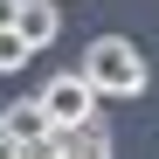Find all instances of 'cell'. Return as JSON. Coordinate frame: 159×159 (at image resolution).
Segmentation results:
<instances>
[{
  "mask_svg": "<svg viewBox=\"0 0 159 159\" xmlns=\"http://www.w3.org/2000/svg\"><path fill=\"white\" fill-rule=\"evenodd\" d=\"M76 69L97 83V97H145V83H152L139 42H125V35H97V42H83V62H76Z\"/></svg>",
  "mask_w": 159,
  "mask_h": 159,
  "instance_id": "6da1fadb",
  "label": "cell"
},
{
  "mask_svg": "<svg viewBox=\"0 0 159 159\" xmlns=\"http://www.w3.org/2000/svg\"><path fill=\"white\" fill-rule=\"evenodd\" d=\"M35 97H42V111L56 118V125H83V118H97V83H90L83 69H62V76H48Z\"/></svg>",
  "mask_w": 159,
  "mask_h": 159,
  "instance_id": "7a4b0ae2",
  "label": "cell"
},
{
  "mask_svg": "<svg viewBox=\"0 0 159 159\" xmlns=\"http://www.w3.org/2000/svg\"><path fill=\"white\" fill-rule=\"evenodd\" d=\"M14 35L28 42L35 56H42V48L62 35V7H56V0H21V21H14Z\"/></svg>",
  "mask_w": 159,
  "mask_h": 159,
  "instance_id": "3957f363",
  "label": "cell"
},
{
  "mask_svg": "<svg viewBox=\"0 0 159 159\" xmlns=\"http://www.w3.org/2000/svg\"><path fill=\"white\" fill-rule=\"evenodd\" d=\"M56 145H62V159H111V131H104V118L56 125Z\"/></svg>",
  "mask_w": 159,
  "mask_h": 159,
  "instance_id": "277c9868",
  "label": "cell"
},
{
  "mask_svg": "<svg viewBox=\"0 0 159 159\" xmlns=\"http://www.w3.org/2000/svg\"><path fill=\"white\" fill-rule=\"evenodd\" d=\"M0 125H7V139H14V145H35V139H48V131H56V118L42 111V97L7 104V111H0Z\"/></svg>",
  "mask_w": 159,
  "mask_h": 159,
  "instance_id": "5b68a950",
  "label": "cell"
},
{
  "mask_svg": "<svg viewBox=\"0 0 159 159\" xmlns=\"http://www.w3.org/2000/svg\"><path fill=\"white\" fill-rule=\"evenodd\" d=\"M28 56H35L28 42H21L14 28H0V76H14V69H28Z\"/></svg>",
  "mask_w": 159,
  "mask_h": 159,
  "instance_id": "8992f818",
  "label": "cell"
},
{
  "mask_svg": "<svg viewBox=\"0 0 159 159\" xmlns=\"http://www.w3.org/2000/svg\"><path fill=\"white\" fill-rule=\"evenodd\" d=\"M21 21V0H0V28H14Z\"/></svg>",
  "mask_w": 159,
  "mask_h": 159,
  "instance_id": "52a82bcc",
  "label": "cell"
},
{
  "mask_svg": "<svg viewBox=\"0 0 159 159\" xmlns=\"http://www.w3.org/2000/svg\"><path fill=\"white\" fill-rule=\"evenodd\" d=\"M0 159H21V145L7 139V125H0Z\"/></svg>",
  "mask_w": 159,
  "mask_h": 159,
  "instance_id": "ba28073f",
  "label": "cell"
}]
</instances>
